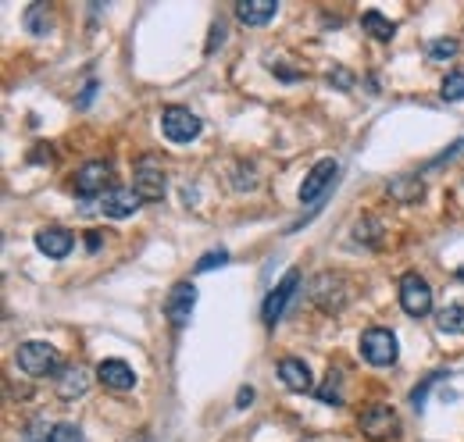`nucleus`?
<instances>
[{
  "label": "nucleus",
  "mask_w": 464,
  "mask_h": 442,
  "mask_svg": "<svg viewBox=\"0 0 464 442\" xmlns=\"http://www.w3.org/2000/svg\"><path fill=\"white\" fill-rule=\"evenodd\" d=\"M25 25H29V33H36V36H47V29H51V14H47V4H33V7L25 11Z\"/></svg>",
  "instance_id": "4be33fe9"
},
{
  "label": "nucleus",
  "mask_w": 464,
  "mask_h": 442,
  "mask_svg": "<svg viewBox=\"0 0 464 442\" xmlns=\"http://www.w3.org/2000/svg\"><path fill=\"white\" fill-rule=\"evenodd\" d=\"M51 442H82V428L72 425V421H61V425H54V432H51Z\"/></svg>",
  "instance_id": "393cba45"
},
{
  "label": "nucleus",
  "mask_w": 464,
  "mask_h": 442,
  "mask_svg": "<svg viewBox=\"0 0 464 442\" xmlns=\"http://www.w3.org/2000/svg\"><path fill=\"white\" fill-rule=\"evenodd\" d=\"M436 325H440V332H447V335H461L464 332V307L461 303L443 307V311H440V318H436Z\"/></svg>",
  "instance_id": "aec40b11"
},
{
  "label": "nucleus",
  "mask_w": 464,
  "mask_h": 442,
  "mask_svg": "<svg viewBox=\"0 0 464 442\" xmlns=\"http://www.w3.org/2000/svg\"><path fill=\"white\" fill-rule=\"evenodd\" d=\"M296 285H300V272L290 268L286 275L279 278V285L268 293V300H265V307H261V318H265V325H276L283 314H286V303L293 300V293H296Z\"/></svg>",
  "instance_id": "6e6552de"
},
{
  "label": "nucleus",
  "mask_w": 464,
  "mask_h": 442,
  "mask_svg": "<svg viewBox=\"0 0 464 442\" xmlns=\"http://www.w3.org/2000/svg\"><path fill=\"white\" fill-rule=\"evenodd\" d=\"M226 261H229V254H226V250H208V254L197 261V272H211L215 264H226Z\"/></svg>",
  "instance_id": "c85d7f7f"
},
{
  "label": "nucleus",
  "mask_w": 464,
  "mask_h": 442,
  "mask_svg": "<svg viewBox=\"0 0 464 442\" xmlns=\"http://www.w3.org/2000/svg\"><path fill=\"white\" fill-rule=\"evenodd\" d=\"M72 246H75V239H72V232H68V228H61V225H51V228H40V232H36V250H40V254H47L51 261L68 257V254H72Z\"/></svg>",
  "instance_id": "4468645a"
},
{
  "label": "nucleus",
  "mask_w": 464,
  "mask_h": 442,
  "mask_svg": "<svg viewBox=\"0 0 464 442\" xmlns=\"http://www.w3.org/2000/svg\"><path fill=\"white\" fill-rule=\"evenodd\" d=\"M132 189L143 197V200H161L165 189H169V178H165V168L158 158H140L132 168Z\"/></svg>",
  "instance_id": "20e7f679"
},
{
  "label": "nucleus",
  "mask_w": 464,
  "mask_h": 442,
  "mask_svg": "<svg viewBox=\"0 0 464 442\" xmlns=\"http://www.w3.org/2000/svg\"><path fill=\"white\" fill-rule=\"evenodd\" d=\"M97 382L104 389H115V392H129V389L136 386V371H132V364L111 357V360L97 364Z\"/></svg>",
  "instance_id": "ddd939ff"
},
{
  "label": "nucleus",
  "mask_w": 464,
  "mask_h": 442,
  "mask_svg": "<svg viewBox=\"0 0 464 442\" xmlns=\"http://www.w3.org/2000/svg\"><path fill=\"white\" fill-rule=\"evenodd\" d=\"M90 386V379H86V371L75 364V368H68L64 375H58V396L61 399H72V396H82Z\"/></svg>",
  "instance_id": "a211bd4d"
},
{
  "label": "nucleus",
  "mask_w": 464,
  "mask_h": 442,
  "mask_svg": "<svg viewBox=\"0 0 464 442\" xmlns=\"http://www.w3.org/2000/svg\"><path fill=\"white\" fill-rule=\"evenodd\" d=\"M318 396V403H329V407H340L343 403V375L340 371H329V379H325V386L314 392Z\"/></svg>",
  "instance_id": "412c9836"
},
{
  "label": "nucleus",
  "mask_w": 464,
  "mask_h": 442,
  "mask_svg": "<svg viewBox=\"0 0 464 442\" xmlns=\"http://www.w3.org/2000/svg\"><path fill=\"white\" fill-rule=\"evenodd\" d=\"M440 97H443L447 104H458V101H464V72H450V75L443 79Z\"/></svg>",
  "instance_id": "5701e85b"
},
{
  "label": "nucleus",
  "mask_w": 464,
  "mask_h": 442,
  "mask_svg": "<svg viewBox=\"0 0 464 442\" xmlns=\"http://www.w3.org/2000/svg\"><path fill=\"white\" fill-rule=\"evenodd\" d=\"M279 379H283V386L293 389V392H311V389H314L311 368H307L300 357H283V360H279Z\"/></svg>",
  "instance_id": "2eb2a0df"
},
{
  "label": "nucleus",
  "mask_w": 464,
  "mask_h": 442,
  "mask_svg": "<svg viewBox=\"0 0 464 442\" xmlns=\"http://www.w3.org/2000/svg\"><path fill=\"white\" fill-rule=\"evenodd\" d=\"M125 442H150V436H147V432H136L132 439H125Z\"/></svg>",
  "instance_id": "2f4dec72"
},
{
  "label": "nucleus",
  "mask_w": 464,
  "mask_h": 442,
  "mask_svg": "<svg viewBox=\"0 0 464 442\" xmlns=\"http://www.w3.org/2000/svg\"><path fill=\"white\" fill-rule=\"evenodd\" d=\"M140 193L136 189H129V186H111L104 197H101V211L108 215V218H129V215H136V207H140Z\"/></svg>",
  "instance_id": "f8f14e48"
},
{
  "label": "nucleus",
  "mask_w": 464,
  "mask_h": 442,
  "mask_svg": "<svg viewBox=\"0 0 464 442\" xmlns=\"http://www.w3.org/2000/svg\"><path fill=\"white\" fill-rule=\"evenodd\" d=\"M14 364H18V371H25L29 379H47V375L61 371V353H58V346H51V342H44V339H29V342L18 346Z\"/></svg>",
  "instance_id": "f257e3e1"
},
{
  "label": "nucleus",
  "mask_w": 464,
  "mask_h": 442,
  "mask_svg": "<svg viewBox=\"0 0 464 442\" xmlns=\"http://www.w3.org/2000/svg\"><path fill=\"white\" fill-rule=\"evenodd\" d=\"M421 193H425V186H421L418 175H397V178L390 182V197H393L397 204H418Z\"/></svg>",
  "instance_id": "f3484780"
},
{
  "label": "nucleus",
  "mask_w": 464,
  "mask_h": 442,
  "mask_svg": "<svg viewBox=\"0 0 464 442\" xmlns=\"http://www.w3.org/2000/svg\"><path fill=\"white\" fill-rule=\"evenodd\" d=\"M357 425H361V432H364L372 442L393 439V436L401 432V418H397V410L386 407V403H372V407L361 414Z\"/></svg>",
  "instance_id": "39448f33"
},
{
  "label": "nucleus",
  "mask_w": 464,
  "mask_h": 442,
  "mask_svg": "<svg viewBox=\"0 0 464 442\" xmlns=\"http://www.w3.org/2000/svg\"><path fill=\"white\" fill-rule=\"evenodd\" d=\"M276 11H279L276 0H243V4H236V18L243 25H265V22L276 18Z\"/></svg>",
  "instance_id": "dca6fc26"
},
{
  "label": "nucleus",
  "mask_w": 464,
  "mask_h": 442,
  "mask_svg": "<svg viewBox=\"0 0 464 442\" xmlns=\"http://www.w3.org/2000/svg\"><path fill=\"white\" fill-rule=\"evenodd\" d=\"M51 425H47V418H33L29 425H25V432H22V439L18 442H51Z\"/></svg>",
  "instance_id": "b1692460"
},
{
  "label": "nucleus",
  "mask_w": 464,
  "mask_h": 442,
  "mask_svg": "<svg viewBox=\"0 0 464 442\" xmlns=\"http://www.w3.org/2000/svg\"><path fill=\"white\" fill-rule=\"evenodd\" d=\"M250 399H254V389H239V396H236V407H239V410H246V407H250Z\"/></svg>",
  "instance_id": "7c9ffc66"
},
{
  "label": "nucleus",
  "mask_w": 464,
  "mask_h": 442,
  "mask_svg": "<svg viewBox=\"0 0 464 442\" xmlns=\"http://www.w3.org/2000/svg\"><path fill=\"white\" fill-rule=\"evenodd\" d=\"M397 353H401V346H397V335L390 329H368L361 335V357L368 364L390 368V364H397Z\"/></svg>",
  "instance_id": "7ed1b4c3"
},
{
  "label": "nucleus",
  "mask_w": 464,
  "mask_h": 442,
  "mask_svg": "<svg viewBox=\"0 0 464 442\" xmlns=\"http://www.w3.org/2000/svg\"><path fill=\"white\" fill-rule=\"evenodd\" d=\"M108 182H111V165L108 161H90V165L79 168V175H75V193L82 200H93V197H104Z\"/></svg>",
  "instance_id": "9d476101"
},
{
  "label": "nucleus",
  "mask_w": 464,
  "mask_h": 442,
  "mask_svg": "<svg viewBox=\"0 0 464 442\" xmlns=\"http://www.w3.org/2000/svg\"><path fill=\"white\" fill-rule=\"evenodd\" d=\"M193 307H197V285L193 282H175L169 300H165V318L172 322L175 329H182L189 322Z\"/></svg>",
  "instance_id": "1a4fd4ad"
},
{
  "label": "nucleus",
  "mask_w": 464,
  "mask_h": 442,
  "mask_svg": "<svg viewBox=\"0 0 464 442\" xmlns=\"http://www.w3.org/2000/svg\"><path fill=\"white\" fill-rule=\"evenodd\" d=\"M311 300L322 307V311H343L350 300V282L340 272H322L311 282Z\"/></svg>",
  "instance_id": "f03ea898"
},
{
  "label": "nucleus",
  "mask_w": 464,
  "mask_h": 442,
  "mask_svg": "<svg viewBox=\"0 0 464 442\" xmlns=\"http://www.w3.org/2000/svg\"><path fill=\"white\" fill-rule=\"evenodd\" d=\"M361 25H364V33H372V36L382 40V43L397 36V25H393L386 14H379V11H364V14H361Z\"/></svg>",
  "instance_id": "6ab92c4d"
},
{
  "label": "nucleus",
  "mask_w": 464,
  "mask_h": 442,
  "mask_svg": "<svg viewBox=\"0 0 464 442\" xmlns=\"http://www.w3.org/2000/svg\"><path fill=\"white\" fill-rule=\"evenodd\" d=\"M443 375H447V371H436V375H429V379H425L421 386H418L414 392H411V403H414V410H421V407H425V392H429V389L436 386V382H440Z\"/></svg>",
  "instance_id": "bb28decb"
},
{
  "label": "nucleus",
  "mask_w": 464,
  "mask_h": 442,
  "mask_svg": "<svg viewBox=\"0 0 464 442\" xmlns=\"http://www.w3.org/2000/svg\"><path fill=\"white\" fill-rule=\"evenodd\" d=\"M200 118L193 114L189 108H179V104H172V108L161 110V132L172 139V143H189V139H197L200 136Z\"/></svg>",
  "instance_id": "423d86ee"
},
{
  "label": "nucleus",
  "mask_w": 464,
  "mask_h": 442,
  "mask_svg": "<svg viewBox=\"0 0 464 442\" xmlns=\"http://www.w3.org/2000/svg\"><path fill=\"white\" fill-rule=\"evenodd\" d=\"M458 54V40H432L429 43V61H447Z\"/></svg>",
  "instance_id": "a878e982"
},
{
  "label": "nucleus",
  "mask_w": 464,
  "mask_h": 442,
  "mask_svg": "<svg viewBox=\"0 0 464 442\" xmlns=\"http://www.w3.org/2000/svg\"><path fill=\"white\" fill-rule=\"evenodd\" d=\"M353 235H357V239H364V243H372V246H375V243H379V221H375V218H368V221H357V228H353Z\"/></svg>",
  "instance_id": "cd10ccee"
},
{
  "label": "nucleus",
  "mask_w": 464,
  "mask_h": 442,
  "mask_svg": "<svg viewBox=\"0 0 464 442\" xmlns=\"http://www.w3.org/2000/svg\"><path fill=\"white\" fill-rule=\"evenodd\" d=\"M458 275H461V278H464V268H461V272H458Z\"/></svg>",
  "instance_id": "473e14b6"
},
{
  "label": "nucleus",
  "mask_w": 464,
  "mask_h": 442,
  "mask_svg": "<svg viewBox=\"0 0 464 442\" xmlns=\"http://www.w3.org/2000/svg\"><path fill=\"white\" fill-rule=\"evenodd\" d=\"M401 307H404L411 318H425L432 311V285L418 272H407L401 278Z\"/></svg>",
  "instance_id": "0eeeda50"
},
{
  "label": "nucleus",
  "mask_w": 464,
  "mask_h": 442,
  "mask_svg": "<svg viewBox=\"0 0 464 442\" xmlns=\"http://www.w3.org/2000/svg\"><path fill=\"white\" fill-rule=\"evenodd\" d=\"M336 171H340V165H336L333 158H322L318 165L307 171V178H304V186H300V204H314L318 197H325V189L333 186Z\"/></svg>",
  "instance_id": "9b49d317"
},
{
  "label": "nucleus",
  "mask_w": 464,
  "mask_h": 442,
  "mask_svg": "<svg viewBox=\"0 0 464 442\" xmlns=\"http://www.w3.org/2000/svg\"><path fill=\"white\" fill-rule=\"evenodd\" d=\"M458 154H464V139H458V143H454L450 150H443L440 158H432V168H436V165H447V161H454Z\"/></svg>",
  "instance_id": "c756f323"
}]
</instances>
